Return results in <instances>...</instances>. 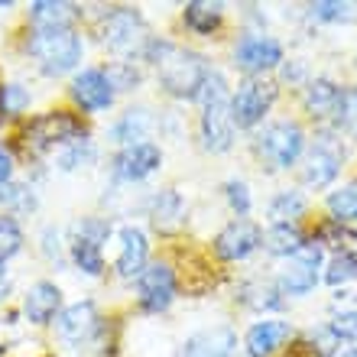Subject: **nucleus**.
I'll return each instance as SVG.
<instances>
[{"label": "nucleus", "mask_w": 357, "mask_h": 357, "mask_svg": "<svg viewBox=\"0 0 357 357\" xmlns=\"http://www.w3.org/2000/svg\"><path fill=\"white\" fill-rule=\"evenodd\" d=\"M153 66H156V75H160V85L172 94V98H198L202 88H205L208 78V62L198 52L185 46H176V43H150L146 46Z\"/></svg>", "instance_id": "f257e3e1"}, {"label": "nucleus", "mask_w": 357, "mask_h": 357, "mask_svg": "<svg viewBox=\"0 0 357 357\" xmlns=\"http://www.w3.org/2000/svg\"><path fill=\"white\" fill-rule=\"evenodd\" d=\"M202 146L211 153H225L234 143V114H231V91L221 72H208L205 88H202Z\"/></svg>", "instance_id": "f03ea898"}, {"label": "nucleus", "mask_w": 357, "mask_h": 357, "mask_svg": "<svg viewBox=\"0 0 357 357\" xmlns=\"http://www.w3.org/2000/svg\"><path fill=\"white\" fill-rule=\"evenodd\" d=\"M29 52L46 75H66L82 62V39L72 26H36L29 36Z\"/></svg>", "instance_id": "7ed1b4c3"}, {"label": "nucleus", "mask_w": 357, "mask_h": 357, "mask_svg": "<svg viewBox=\"0 0 357 357\" xmlns=\"http://www.w3.org/2000/svg\"><path fill=\"white\" fill-rule=\"evenodd\" d=\"M254 146L270 169H289V166L299 162L302 150H305V133H302L299 123L276 121V123H266L264 130L257 133Z\"/></svg>", "instance_id": "20e7f679"}, {"label": "nucleus", "mask_w": 357, "mask_h": 357, "mask_svg": "<svg viewBox=\"0 0 357 357\" xmlns=\"http://www.w3.org/2000/svg\"><path fill=\"white\" fill-rule=\"evenodd\" d=\"M101 39L114 56H140V52H146V46H150L140 13L130 7H117L104 17Z\"/></svg>", "instance_id": "39448f33"}, {"label": "nucleus", "mask_w": 357, "mask_h": 357, "mask_svg": "<svg viewBox=\"0 0 357 357\" xmlns=\"http://www.w3.org/2000/svg\"><path fill=\"white\" fill-rule=\"evenodd\" d=\"M321 244L312 241V244H302L292 257H286L276 273V289L286 292V296H305V292L315 289L319 282V270H321Z\"/></svg>", "instance_id": "423d86ee"}, {"label": "nucleus", "mask_w": 357, "mask_h": 357, "mask_svg": "<svg viewBox=\"0 0 357 357\" xmlns=\"http://www.w3.org/2000/svg\"><path fill=\"white\" fill-rule=\"evenodd\" d=\"M273 101H276V85L266 78H244L237 91L231 94V114H234V127H257L270 114Z\"/></svg>", "instance_id": "0eeeda50"}, {"label": "nucleus", "mask_w": 357, "mask_h": 357, "mask_svg": "<svg viewBox=\"0 0 357 357\" xmlns=\"http://www.w3.org/2000/svg\"><path fill=\"white\" fill-rule=\"evenodd\" d=\"M111 237V225L104 218H85L75 225V237H72V260L78 270H85L88 276H101L104 273V257L101 244Z\"/></svg>", "instance_id": "6e6552de"}, {"label": "nucleus", "mask_w": 357, "mask_h": 357, "mask_svg": "<svg viewBox=\"0 0 357 357\" xmlns=\"http://www.w3.org/2000/svg\"><path fill=\"white\" fill-rule=\"evenodd\" d=\"M85 137V127L75 121V117H68L66 111H52V114H43L36 121L26 127V146L29 150H52L59 143H78Z\"/></svg>", "instance_id": "1a4fd4ad"}, {"label": "nucleus", "mask_w": 357, "mask_h": 357, "mask_svg": "<svg viewBox=\"0 0 357 357\" xmlns=\"http://www.w3.org/2000/svg\"><path fill=\"white\" fill-rule=\"evenodd\" d=\"M282 62V46L280 39L260 36V33H247L244 39H237L234 46V66L244 68L250 78H260L264 72L276 68Z\"/></svg>", "instance_id": "9d476101"}, {"label": "nucleus", "mask_w": 357, "mask_h": 357, "mask_svg": "<svg viewBox=\"0 0 357 357\" xmlns=\"http://www.w3.org/2000/svg\"><path fill=\"white\" fill-rule=\"evenodd\" d=\"M137 292H140V309L162 312L176 299V273L169 264H150L137 276Z\"/></svg>", "instance_id": "9b49d317"}, {"label": "nucleus", "mask_w": 357, "mask_h": 357, "mask_svg": "<svg viewBox=\"0 0 357 357\" xmlns=\"http://www.w3.org/2000/svg\"><path fill=\"white\" fill-rule=\"evenodd\" d=\"M260 237H264V231H260L254 221L237 218V221H231L227 227H221V231H218L215 254L221 257V260H247V257L260 247Z\"/></svg>", "instance_id": "f8f14e48"}, {"label": "nucleus", "mask_w": 357, "mask_h": 357, "mask_svg": "<svg viewBox=\"0 0 357 357\" xmlns=\"http://www.w3.org/2000/svg\"><path fill=\"white\" fill-rule=\"evenodd\" d=\"M162 162V150L156 143H130V146H123L117 153V160H114V176L121 178V182H140V178L153 176V172L160 169Z\"/></svg>", "instance_id": "ddd939ff"}, {"label": "nucleus", "mask_w": 357, "mask_h": 357, "mask_svg": "<svg viewBox=\"0 0 357 357\" xmlns=\"http://www.w3.org/2000/svg\"><path fill=\"white\" fill-rule=\"evenodd\" d=\"M72 98L82 104V111L98 114L107 111L114 104V82L104 68H85L78 72L75 82H72Z\"/></svg>", "instance_id": "4468645a"}, {"label": "nucleus", "mask_w": 357, "mask_h": 357, "mask_svg": "<svg viewBox=\"0 0 357 357\" xmlns=\"http://www.w3.org/2000/svg\"><path fill=\"white\" fill-rule=\"evenodd\" d=\"M98 328H101V319H98L94 302H75V305L59 312L56 319V331L66 344H85L98 335Z\"/></svg>", "instance_id": "2eb2a0df"}, {"label": "nucleus", "mask_w": 357, "mask_h": 357, "mask_svg": "<svg viewBox=\"0 0 357 357\" xmlns=\"http://www.w3.org/2000/svg\"><path fill=\"white\" fill-rule=\"evenodd\" d=\"M292 338V325L282 319H264V321H254L244 335V344H247V354L250 357H273L276 351Z\"/></svg>", "instance_id": "dca6fc26"}, {"label": "nucleus", "mask_w": 357, "mask_h": 357, "mask_svg": "<svg viewBox=\"0 0 357 357\" xmlns=\"http://www.w3.org/2000/svg\"><path fill=\"white\" fill-rule=\"evenodd\" d=\"M341 172V153L338 146H331L328 140H321L312 146V153L305 156V169H302V178L305 185L312 188H325L335 182V176Z\"/></svg>", "instance_id": "f3484780"}, {"label": "nucleus", "mask_w": 357, "mask_h": 357, "mask_svg": "<svg viewBox=\"0 0 357 357\" xmlns=\"http://www.w3.org/2000/svg\"><path fill=\"white\" fill-rule=\"evenodd\" d=\"M237 351V335L227 325H215L192 335L182 348V357H234Z\"/></svg>", "instance_id": "a211bd4d"}, {"label": "nucleus", "mask_w": 357, "mask_h": 357, "mask_svg": "<svg viewBox=\"0 0 357 357\" xmlns=\"http://www.w3.org/2000/svg\"><path fill=\"white\" fill-rule=\"evenodd\" d=\"M146 254H150V244H146V234L140 227L127 225L121 231V254H117V273L123 280H133L146 270Z\"/></svg>", "instance_id": "6ab92c4d"}, {"label": "nucleus", "mask_w": 357, "mask_h": 357, "mask_svg": "<svg viewBox=\"0 0 357 357\" xmlns=\"http://www.w3.org/2000/svg\"><path fill=\"white\" fill-rule=\"evenodd\" d=\"M59 309H62V289L56 282H46V280L36 282L26 292V299H23V312H26V319L33 325H49L59 315Z\"/></svg>", "instance_id": "aec40b11"}, {"label": "nucleus", "mask_w": 357, "mask_h": 357, "mask_svg": "<svg viewBox=\"0 0 357 357\" xmlns=\"http://www.w3.org/2000/svg\"><path fill=\"white\" fill-rule=\"evenodd\" d=\"M341 101V88L331 82V78H312L305 85V94H302V104L312 117H335Z\"/></svg>", "instance_id": "412c9836"}, {"label": "nucleus", "mask_w": 357, "mask_h": 357, "mask_svg": "<svg viewBox=\"0 0 357 357\" xmlns=\"http://www.w3.org/2000/svg\"><path fill=\"white\" fill-rule=\"evenodd\" d=\"M185 17V26L198 36H211L221 23H225V3H205V0H192L182 10Z\"/></svg>", "instance_id": "4be33fe9"}, {"label": "nucleus", "mask_w": 357, "mask_h": 357, "mask_svg": "<svg viewBox=\"0 0 357 357\" xmlns=\"http://www.w3.org/2000/svg\"><path fill=\"white\" fill-rule=\"evenodd\" d=\"M153 130V114L146 107H130L127 114H121V121L111 127V137L123 146H130L133 140L143 143V137Z\"/></svg>", "instance_id": "5701e85b"}, {"label": "nucleus", "mask_w": 357, "mask_h": 357, "mask_svg": "<svg viewBox=\"0 0 357 357\" xmlns=\"http://www.w3.org/2000/svg\"><path fill=\"white\" fill-rule=\"evenodd\" d=\"M302 244H305V237L296 225H270L260 237V247H266L273 257H282V260L296 254Z\"/></svg>", "instance_id": "b1692460"}, {"label": "nucleus", "mask_w": 357, "mask_h": 357, "mask_svg": "<svg viewBox=\"0 0 357 357\" xmlns=\"http://www.w3.org/2000/svg\"><path fill=\"white\" fill-rule=\"evenodd\" d=\"M182 218H185V205H182V195L166 188L160 195L153 198V225L160 227V231H176L182 225Z\"/></svg>", "instance_id": "393cba45"}, {"label": "nucleus", "mask_w": 357, "mask_h": 357, "mask_svg": "<svg viewBox=\"0 0 357 357\" xmlns=\"http://www.w3.org/2000/svg\"><path fill=\"white\" fill-rule=\"evenodd\" d=\"M78 17V10L72 3H52V0H36L29 7V20L36 26H72V20Z\"/></svg>", "instance_id": "a878e982"}, {"label": "nucleus", "mask_w": 357, "mask_h": 357, "mask_svg": "<svg viewBox=\"0 0 357 357\" xmlns=\"http://www.w3.org/2000/svg\"><path fill=\"white\" fill-rule=\"evenodd\" d=\"M302 215H305V198H302V192L286 188V192H276V195H273V202H270L273 225H292V221Z\"/></svg>", "instance_id": "bb28decb"}, {"label": "nucleus", "mask_w": 357, "mask_h": 357, "mask_svg": "<svg viewBox=\"0 0 357 357\" xmlns=\"http://www.w3.org/2000/svg\"><path fill=\"white\" fill-rule=\"evenodd\" d=\"M328 211L338 225H348V221H357V182H348V185L335 188L328 195Z\"/></svg>", "instance_id": "cd10ccee"}, {"label": "nucleus", "mask_w": 357, "mask_h": 357, "mask_svg": "<svg viewBox=\"0 0 357 357\" xmlns=\"http://www.w3.org/2000/svg\"><path fill=\"white\" fill-rule=\"evenodd\" d=\"M335 123H338V130L348 133L351 140H357V88H341Z\"/></svg>", "instance_id": "c85d7f7f"}, {"label": "nucleus", "mask_w": 357, "mask_h": 357, "mask_svg": "<svg viewBox=\"0 0 357 357\" xmlns=\"http://www.w3.org/2000/svg\"><path fill=\"white\" fill-rule=\"evenodd\" d=\"M309 13L319 23H344V20L357 17V7L354 3H338V0H319V3L309 7Z\"/></svg>", "instance_id": "c756f323"}, {"label": "nucleus", "mask_w": 357, "mask_h": 357, "mask_svg": "<svg viewBox=\"0 0 357 357\" xmlns=\"http://www.w3.org/2000/svg\"><path fill=\"white\" fill-rule=\"evenodd\" d=\"M357 276V257L348 254V250H341L338 257H331L328 270H325V282L328 286H344Z\"/></svg>", "instance_id": "7c9ffc66"}, {"label": "nucleus", "mask_w": 357, "mask_h": 357, "mask_svg": "<svg viewBox=\"0 0 357 357\" xmlns=\"http://www.w3.org/2000/svg\"><path fill=\"white\" fill-rule=\"evenodd\" d=\"M29 107V91L20 85H0V114L3 117H13V114H23Z\"/></svg>", "instance_id": "2f4dec72"}, {"label": "nucleus", "mask_w": 357, "mask_h": 357, "mask_svg": "<svg viewBox=\"0 0 357 357\" xmlns=\"http://www.w3.org/2000/svg\"><path fill=\"white\" fill-rule=\"evenodd\" d=\"M23 247V231L13 218H0V264Z\"/></svg>", "instance_id": "473e14b6"}, {"label": "nucleus", "mask_w": 357, "mask_h": 357, "mask_svg": "<svg viewBox=\"0 0 357 357\" xmlns=\"http://www.w3.org/2000/svg\"><path fill=\"white\" fill-rule=\"evenodd\" d=\"M225 195H227V202H231V208L237 211V218L250 215L254 198H250V188H247V182H241V178H231V182L225 185Z\"/></svg>", "instance_id": "72a5a7b5"}, {"label": "nucleus", "mask_w": 357, "mask_h": 357, "mask_svg": "<svg viewBox=\"0 0 357 357\" xmlns=\"http://www.w3.org/2000/svg\"><path fill=\"white\" fill-rule=\"evenodd\" d=\"M0 205L33 211V208H36V198H33V192L23 188V185H0Z\"/></svg>", "instance_id": "f704fd0d"}, {"label": "nucleus", "mask_w": 357, "mask_h": 357, "mask_svg": "<svg viewBox=\"0 0 357 357\" xmlns=\"http://www.w3.org/2000/svg\"><path fill=\"white\" fill-rule=\"evenodd\" d=\"M328 331L335 341H357V312H341L328 321Z\"/></svg>", "instance_id": "c9c22d12"}, {"label": "nucleus", "mask_w": 357, "mask_h": 357, "mask_svg": "<svg viewBox=\"0 0 357 357\" xmlns=\"http://www.w3.org/2000/svg\"><path fill=\"white\" fill-rule=\"evenodd\" d=\"M10 176H13V160L7 150H0V185H7Z\"/></svg>", "instance_id": "e433bc0d"}, {"label": "nucleus", "mask_w": 357, "mask_h": 357, "mask_svg": "<svg viewBox=\"0 0 357 357\" xmlns=\"http://www.w3.org/2000/svg\"><path fill=\"white\" fill-rule=\"evenodd\" d=\"M0 292H7V266L0 264ZM3 299V296H0Z\"/></svg>", "instance_id": "4c0bfd02"}, {"label": "nucleus", "mask_w": 357, "mask_h": 357, "mask_svg": "<svg viewBox=\"0 0 357 357\" xmlns=\"http://www.w3.org/2000/svg\"><path fill=\"white\" fill-rule=\"evenodd\" d=\"M331 357H357V348H348V351H341V354H331Z\"/></svg>", "instance_id": "58836bf2"}]
</instances>
